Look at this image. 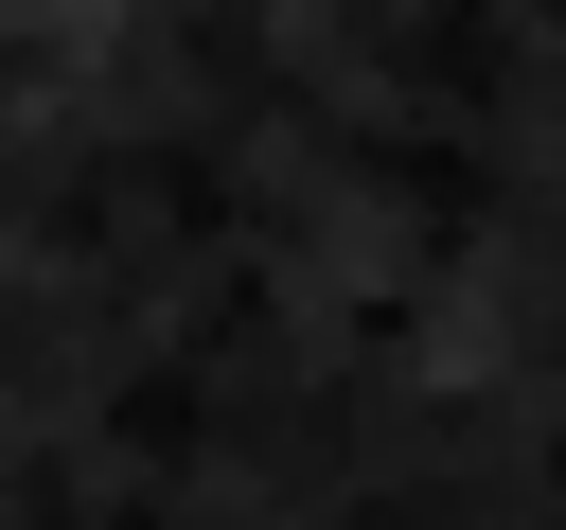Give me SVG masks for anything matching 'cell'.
<instances>
[{
  "mask_svg": "<svg viewBox=\"0 0 566 530\" xmlns=\"http://www.w3.org/2000/svg\"><path fill=\"white\" fill-rule=\"evenodd\" d=\"M35 35H106V18H159V0H18Z\"/></svg>",
  "mask_w": 566,
  "mask_h": 530,
  "instance_id": "obj_1",
  "label": "cell"
}]
</instances>
